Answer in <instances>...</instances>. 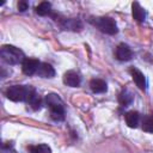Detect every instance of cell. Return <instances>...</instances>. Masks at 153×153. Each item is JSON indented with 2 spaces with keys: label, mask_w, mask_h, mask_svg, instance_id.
Masks as SVG:
<instances>
[{
  "label": "cell",
  "mask_w": 153,
  "mask_h": 153,
  "mask_svg": "<svg viewBox=\"0 0 153 153\" xmlns=\"http://www.w3.org/2000/svg\"><path fill=\"white\" fill-rule=\"evenodd\" d=\"M45 104L48 105L50 110V117L54 121H63L65 120V105L62 99L55 94V93H49L44 98Z\"/></svg>",
  "instance_id": "cell-1"
},
{
  "label": "cell",
  "mask_w": 153,
  "mask_h": 153,
  "mask_svg": "<svg viewBox=\"0 0 153 153\" xmlns=\"http://www.w3.org/2000/svg\"><path fill=\"white\" fill-rule=\"evenodd\" d=\"M0 55H1L2 60L8 65L23 63L24 60L26 59L24 53L14 45H2V48L0 50Z\"/></svg>",
  "instance_id": "cell-2"
},
{
  "label": "cell",
  "mask_w": 153,
  "mask_h": 153,
  "mask_svg": "<svg viewBox=\"0 0 153 153\" xmlns=\"http://www.w3.org/2000/svg\"><path fill=\"white\" fill-rule=\"evenodd\" d=\"M90 23L93 24L96 27H98L102 32L106 35H116L118 32L116 22L110 17H96L91 18Z\"/></svg>",
  "instance_id": "cell-3"
},
{
  "label": "cell",
  "mask_w": 153,
  "mask_h": 153,
  "mask_svg": "<svg viewBox=\"0 0 153 153\" xmlns=\"http://www.w3.org/2000/svg\"><path fill=\"white\" fill-rule=\"evenodd\" d=\"M32 87L24 86V85H13L10 86L6 91V97L13 102H24L27 99V96L30 93Z\"/></svg>",
  "instance_id": "cell-4"
},
{
  "label": "cell",
  "mask_w": 153,
  "mask_h": 153,
  "mask_svg": "<svg viewBox=\"0 0 153 153\" xmlns=\"http://www.w3.org/2000/svg\"><path fill=\"white\" fill-rule=\"evenodd\" d=\"M51 17L59 22L60 26L63 29V30H71V31H80L82 29V23L80 19L78 18H63V17H60L59 14H55L53 13Z\"/></svg>",
  "instance_id": "cell-5"
},
{
  "label": "cell",
  "mask_w": 153,
  "mask_h": 153,
  "mask_svg": "<svg viewBox=\"0 0 153 153\" xmlns=\"http://www.w3.org/2000/svg\"><path fill=\"white\" fill-rule=\"evenodd\" d=\"M39 61L36 60V59H25L24 62L22 63V68H23V72L26 74V75H33L36 74L38 67H39Z\"/></svg>",
  "instance_id": "cell-6"
},
{
  "label": "cell",
  "mask_w": 153,
  "mask_h": 153,
  "mask_svg": "<svg viewBox=\"0 0 153 153\" xmlns=\"http://www.w3.org/2000/svg\"><path fill=\"white\" fill-rule=\"evenodd\" d=\"M130 74H131V78L134 80V82L136 84V86L140 88V90H146L147 87V81H146V78L143 75V73L141 71H139L137 68L133 67L130 68Z\"/></svg>",
  "instance_id": "cell-7"
},
{
  "label": "cell",
  "mask_w": 153,
  "mask_h": 153,
  "mask_svg": "<svg viewBox=\"0 0 153 153\" xmlns=\"http://www.w3.org/2000/svg\"><path fill=\"white\" fill-rule=\"evenodd\" d=\"M116 57L120 61H129L133 57V51H131V49L127 44L121 43L116 48Z\"/></svg>",
  "instance_id": "cell-8"
},
{
  "label": "cell",
  "mask_w": 153,
  "mask_h": 153,
  "mask_svg": "<svg viewBox=\"0 0 153 153\" xmlns=\"http://www.w3.org/2000/svg\"><path fill=\"white\" fill-rule=\"evenodd\" d=\"M63 82L67 85V86H71V87H76L80 85L81 82V78L80 75L74 72V71H68L65 73L63 75Z\"/></svg>",
  "instance_id": "cell-9"
},
{
  "label": "cell",
  "mask_w": 153,
  "mask_h": 153,
  "mask_svg": "<svg viewBox=\"0 0 153 153\" xmlns=\"http://www.w3.org/2000/svg\"><path fill=\"white\" fill-rule=\"evenodd\" d=\"M36 74L41 78H53L55 75V69L53 68L51 65H49L47 62H41Z\"/></svg>",
  "instance_id": "cell-10"
},
{
  "label": "cell",
  "mask_w": 153,
  "mask_h": 153,
  "mask_svg": "<svg viewBox=\"0 0 153 153\" xmlns=\"http://www.w3.org/2000/svg\"><path fill=\"white\" fill-rule=\"evenodd\" d=\"M27 104L33 109V110H39L41 106H42V98L39 97V94L36 92L35 88H31L29 96H27V99H26Z\"/></svg>",
  "instance_id": "cell-11"
},
{
  "label": "cell",
  "mask_w": 153,
  "mask_h": 153,
  "mask_svg": "<svg viewBox=\"0 0 153 153\" xmlns=\"http://www.w3.org/2000/svg\"><path fill=\"white\" fill-rule=\"evenodd\" d=\"M131 14H133V18L137 23H143L146 19V11L136 1L131 4Z\"/></svg>",
  "instance_id": "cell-12"
},
{
  "label": "cell",
  "mask_w": 153,
  "mask_h": 153,
  "mask_svg": "<svg viewBox=\"0 0 153 153\" xmlns=\"http://www.w3.org/2000/svg\"><path fill=\"white\" fill-rule=\"evenodd\" d=\"M90 87L94 93H104L108 90V85L102 79H92L90 81Z\"/></svg>",
  "instance_id": "cell-13"
},
{
  "label": "cell",
  "mask_w": 153,
  "mask_h": 153,
  "mask_svg": "<svg viewBox=\"0 0 153 153\" xmlns=\"http://www.w3.org/2000/svg\"><path fill=\"white\" fill-rule=\"evenodd\" d=\"M124 117H126V122H127L128 127H130V128H136V127L139 126V122H140V115H139L137 111H134V110L128 111V112L126 114Z\"/></svg>",
  "instance_id": "cell-14"
},
{
  "label": "cell",
  "mask_w": 153,
  "mask_h": 153,
  "mask_svg": "<svg viewBox=\"0 0 153 153\" xmlns=\"http://www.w3.org/2000/svg\"><path fill=\"white\" fill-rule=\"evenodd\" d=\"M133 99H134V96L129 90H123L118 96V102L122 106H128L129 104H131Z\"/></svg>",
  "instance_id": "cell-15"
},
{
  "label": "cell",
  "mask_w": 153,
  "mask_h": 153,
  "mask_svg": "<svg viewBox=\"0 0 153 153\" xmlns=\"http://www.w3.org/2000/svg\"><path fill=\"white\" fill-rule=\"evenodd\" d=\"M36 13L38 16H42V17L43 16H51L53 12H51V5H50V2H48V1L41 2L36 7Z\"/></svg>",
  "instance_id": "cell-16"
},
{
  "label": "cell",
  "mask_w": 153,
  "mask_h": 153,
  "mask_svg": "<svg viewBox=\"0 0 153 153\" xmlns=\"http://www.w3.org/2000/svg\"><path fill=\"white\" fill-rule=\"evenodd\" d=\"M29 151H30V153H51V148L45 143L29 146Z\"/></svg>",
  "instance_id": "cell-17"
},
{
  "label": "cell",
  "mask_w": 153,
  "mask_h": 153,
  "mask_svg": "<svg viewBox=\"0 0 153 153\" xmlns=\"http://www.w3.org/2000/svg\"><path fill=\"white\" fill-rule=\"evenodd\" d=\"M142 130L153 134V116H145L142 118Z\"/></svg>",
  "instance_id": "cell-18"
},
{
  "label": "cell",
  "mask_w": 153,
  "mask_h": 153,
  "mask_svg": "<svg viewBox=\"0 0 153 153\" xmlns=\"http://www.w3.org/2000/svg\"><path fill=\"white\" fill-rule=\"evenodd\" d=\"M27 7H29V4H27V1H25V0H22V1H19V2H18V10H19L20 12H24V11H26V10H27Z\"/></svg>",
  "instance_id": "cell-19"
}]
</instances>
